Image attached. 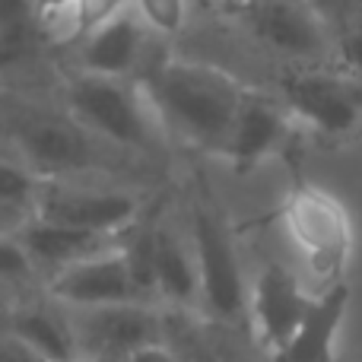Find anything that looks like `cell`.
Wrapping results in <instances>:
<instances>
[{"label": "cell", "instance_id": "6da1fadb", "mask_svg": "<svg viewBox=\"0 0 362 362\" xmlns=\"http://www.w3.org/2000/svg\"><path fill=\"white\" fill-rule=\"evenodd\" d=\"M156 115L204 150H226L245 93L204 64H165L150 83Z\"/></svg>", "mask_w": 362, "mask_h": 362}, {"label": "cell", "instance_id": "7a4b0ae2", "mask_svg": "<svg viewBox=\"0 0 362 362\" xmlns=\"http://www.w3.org/2000/svg\"><path fill=\"white\" fill-rule=\"evenodd\" d=\"M67 102L74 118H80L95 134L115 140L121 146L134 150H153L159 144L153 115L146 112L144 99L134 89H127L121 80L105 76H80L67 89Z\"/></svg>", "mask_w": 362, "mask_h": 362}, {"label": "cell", "instance_id": "3957f363", "mask_svg": "<svg viewBox=\"0 0 362 362\" xmlns=\"http://www.w3.org/2000/svg\"><path fill=\"white\" fill-rule=\"evenodd\" d=\"M194 264H197L200 293H204L210 312L223 321L242 318L248 299H245L238 257L223 226L204 210L194 216Z\"/></svg>", "mask_w": 362, "mask_h": 362}, {"label": "cell", "instance_id": "277c9868", "mask_svg": "<svg viewBox=\"0 0 362 362\" xmlns=\"http://www.w3.org/2000/svg\"><path fill=\"white\" fill-rule=\"evenodd\" d=\"M286 219L289 229H293V238L305 251L315 274L337 276L340 264L346 257V245H350L346 216L337 200H331L321 191H302L289 200Z\"/></svg>", "mask_w": 362, "mask_h": 362}, {"label": "cell", "instance_id": "5b68a950", "mask_svg": "<svg viewBox=\"0 0 362 362\" xmlns=\"http://www.w3.org/2000/svg\"><path fill=\"white\" fill-rule=\"evenodd\" d=\"M51 296L57 302H64V305L80 308V312L108 308V305H131V302L140 299L131 283V274H127L124 251L121 248L57 270L54 280H51Z\"/></svg>", "mask_w": 362, "mask_h": 362}, {"label": "cell", "instance_id": "8992f818", "mask_svg": "<svg viewBox=\"0 0 362 362\" xmlns=\"http://www.w3.org/2000/svg\"><path fill=\"white\" fill-rule=\"evenodd\" d=\"M35 213L45 223L74 226V229L112 238L115 232L124 229L137 216V200L131 194H118V191H67V187H54V191L38 194Z\"/></svg>", "mask_w": 362, "mask_h": 362}, {"label": "cell", "instance_id": "52a82bcc", "mask_svg": "<svg viewBox=\"0 0 362 362\" xmlns=\"http://www.w3.org/2000/svg\"><path fill=\"white\" fill-rule=\"evenodd\" d=\"M286 102L299 118L327 134H346L362 118V89L340 76L305 74L286 86Z\"/></svg>", "mask_w": 362, "mask_h": 362}, {"label": "cell", "instance_id": "ba28073f", "mask_svg": "<svg viewBox=\"0 0 362 362\" xmlns=\"http://www.w3.org/2000/svg\"><path fill=\"white\" fill-rule=\"evenodd\" d=\"M308 305H312V299L302 293L299 280L286 267L270 264L257 276L255 296H251V312H255V327L261 340L274 353H280L296 334V327L302 325Z\"/></svg>", "mask_w": 362, "mask_h": 362}, {"label": "cell", "instance_id": "9c48e42d", "mask_svg": "<svg viewBox=\"0 0 362 362\" xmlns=\"http://www.w3.org/2000/svg\"><path fill=\"white\" fill-rule=\"evenodd\" d=\"M80 353L86 350H121L134 353L140 346L159 344V318L150 308L137 305H108L80 312L74 325Z\"/></svg>", "mask_w": 362, "mask_h": 362}, {"label": "cell", "instance_id": "30bf717a", "mask_svg": "<svg viewBox=\"0 0 362 362\" xmlns=\"http://www.w3.org/2000/svg\"><path fill=\"white\" fill-rule=\"evenodd\" d=\"M346 302H350V289L344 283H334L318 299H312L302 325L276 353V362H334V340L344 325Z\"/></svg>", "mask_w": 362, "mask_h": 362}, {"label": "cell", "instance_id": "8fae6325", "mask_svg": "<svg viewBox=\"0 0 362 362\" xmlns=\"http://www.w3.org/2000/svg\"><path fill=\"white\" fill-rule=\"evenodd\" d=\"M261 38L289 57H318L325 48L321 23L312 13V6H302L296 0H264L257 6L255 19Z\"/></svg>", "mask_w": 362, "mask_h": 362}, {"label": "cell", "instance_id": "7c38bea8", "mask_svg": "<svg viewBox=\"0 0 362 362\" xmlns=\"http://www.w3.org/2000/svg\"><path fill=\"white\" fill-rule=\"evenodd\" d=\"M23 245L29 251L32 261L38 264H54L57 270L70 267V264L89 261V257L108 255L112 248V238L108 235H95V232H83L74 229V226H57V223H32L29 229L23 232Z\"/></svg>", "mask_w": 362, "mask_h": 362}, {"label": "cell", "instance_id": "4fadbf2b", "mask_svg": "<svg viewBox=\"0 0 362 362\" xmlns=\"http://www.w3.org/2000/svg\"><path fill=\"white\" fill-rule=\"evenodd\" d=\"M140 48H144V29L134 16L121 13L118 19L105 23L102 29L89 32L83 45V67L89 76H105L118 80L137 64Z\"/></svg>", "mask_w": 362, "mask_h": 362}, {"label": "cell", "instance_id": "5bb4252c", "mask_svg": "<svg viewBox=\"0 0 362 362\" xmlns=\"http://www.w3.org/2000/svg\"><path fill=\"white\" fill-rule=\"evenodd\" d=\"M283 134H286V121H283L280 108L270 105L267 99L245 95L242 108H238V115H235V124H232L226 153H229L238 165H251L267 156L283 140Z\"/></svg>", "mask_w": 362, "mask_h": 362}, {"label": "cell", "instance_id": "9a60e30c", "mask_svg": "<svg viewBox=\"0 0 362 362\" xmlns=\"http://www.w3.org/2000/svg\"><path fill=\"white\" fill-rule=\"evenodd\" d=\"M6 334L16 337L38 362H80L74 325L51 312H42V308L16 312L6 325Z\"/></svg>", "mask_w": 362, "mask_h": 362}, {"label": "cell", "instance_id": "2e32d148", "mask_svg": "<svg viewBox=\"0 0 362 362\" xmlns=\"http://www.w3.org/2000/svg\"><path fill=\"white\" fill-rule=\"evenodd\" d=\"M35 0H0V70L29 61L38 48Z\"/></svg>", "mask_w": 362, "mask_h": 362}, {"label": "cell", "instance_id": "e0dca14e", "mask_svg": "<svg viewBox=\"0 0 362 362\" xmlns=\"http://www.w3.org/2000/svg\"><path fill=\"white\" fill-rule=\"evenodd\" d=\"M156 293L172 302H191L200 293L197 264L169 232H156Z\"/></svg>", "mask_w": 362, "mask_h": 362}, {"label": "cell", "instance_id": "ac0fdd59", "mask_svg": "<svg viewBox=\"0 0 362 362\" xmlns=\"http://www.w3.org/2000/svg\"><path fill=\"white\" fill-rule=\"evenodd\" d=\"M23 146L35 163L64 169V165H80L86 159V146L70 127L64 124H32L23 134Z\"/></svg>", "mask_w": 362, "mask_h": 362}, {"label": "cell", "instance_id": "d6986e66", "mask_svg": "<svg viewBox=\"0 0 362 362\" xmlns=\"http://www.w3.org/2000/svg\"><path fill=\"white\" fill-rule=\"evenodd\" d=\"M121 251H124V264L137 296L156 293V232H144Z\"/></svg>", "mask_w": 362, "mask_h": 362}, {"label": "cell", "instance_id": "ffe728a7", "mask_svg": "<svg viewBox=\"0 0 362 362\" xmlns=\"http://www.w3.org/2000/svg\"><path fill=\"white\" fill-rule=\"evenodd\" d=\"M38 204V191L32 175H25L19 165L0 159V206L4 210H25Z\"/></svg>", "mask_w": 362, "mask_h": 362}, {"label": "cell", "instance_id": "44dd1931", "mask_svg": "<svg viewBox=\"0 0 362 362\" xmlns=\"http://www.w3.org/2000/svg\"><path fill=\"white\" fill-rule=\"evenodd\" d=\"M140 19L153 25L156 32H178L187 16V0H137Z\"/></svg>", "mask_w": 362, "mask_h": 362}, {"label": "cell", "instance_id": "7402d4cb", "mask_svg": "<svg viewBox=\"0 0 362 362\" xmlns=\"http://www.w3.org/2000/svg\"><path fill=\"white\" fill-rule=\"evenodd\" d=\"M127 0H76V19H80V35L102 29L105 23L118 19L124 13Z\"/></svg>", "mask_w": 362, "mask_h": 362}, {"label": "cell", "instance_id": "603a6c76", "mask_svg": "<svg viewBox=\"0 0 362 362\" xmlns=\"http://www.w3.org/2000/svg\"><path fill=\"white\" fill-rule=\"evenodd\" d=\"M32 276V257L13 238H0V280L4 283H16V280H29Z\"/></svg>", "mask_w": 362, "mask_h": 362}, {"label": "cell", "instance_id": "cb8c5ba5", "mask_svg": "<svg viewBox=\"0 0 362 362\" xmlns=\"http://www.w3.org/2000/svg\"><path fill=\"white\" fill-rule=\"evenodd\" d=\"M312 13L327 19H356L362 16V0H312Z\"/></svg>", "mask_w": 362, "mask_h": 362}, {"label": "cell", "instance_id": "d4e9b609", "mask_svg": "<svg viewBox=\"0 0 362 362\" xmlns=\"http://www.w3.org/2000/svg\"><path fill=\"white\" fill-rule=\"evenodd\" d=\"M340 57L350 67V74L362 80V25H353L344 38H340Z\"/></svg>", "mask_w": 362, "mask_h": 362}, {"label": "cell", "instance_id": "484cf974", "mask_svg": "<svg viewBox=\"0 0 362 362\" xmlns=\"http://www.w3.org/2000/svg\"><path fill=\"white\" fill-rule=\"evenodd\" d=\"M0 362H38L32 356L29 350H25L23 344H19L16 337H10V334H0Z\"/></svg>", "mask_w": 362, "mask_h": 362}, {"label": "cell", "instance_id": "4316f807", "mask_svg": "<svg viewBox=\"0 0 362 362\" xmlns=\"http://www.w3.org/2000/svg\"><path fill=\"white\" fill-rule=\"evenodd\" d=\"M131 362H181L172 350H165L163 344H150V346H140V350L131 353Z\"/></svg>", "mask_w": 362, "mask_h": 362}, {"label": "cell", "instance_id": "83f0119b", "mask_svg": "<svg viewBox=\"0 0 362 362\" xmlns=\"http://www.w3.org/2000/svg\"><path fill=\"white\" fill-rule=\"evenodd\" d=\"M70 10H76V0H35L38 23L51 19V16H61V13H70Z\"/></svg>", "mask_w": 362, "mask_h": 362}, {"label": "cell", "instance_id": "f1b7e54d", "mask_svg": "<svg viewBox=\"0 0 362 362\" xmlns=\"http://www.w3.org/2000/svg\"><path fill=\"white\" fill-rule=\"evenodd\" d=\"M80 362H131V353H121V350H86V353H80Z\"/></svg>", "mask_w": 362, "mask_h": 362}]
</instances>
